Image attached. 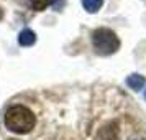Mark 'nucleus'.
Segmentation results:
<instances>
[{"instance_id":"nucleus-1","label":"nucleus","mask_w":146,"mask_h":140,"mask_svg":"<svg viewBox=\"0 0 146 140\" xmlns=\"http://www.w3.org/2000/svg\"><path fill=\"white\" fill-rule=\"evenodd\" d=\"M36 124L33 112L25 106H13L5 112V125L15 133H28Z\"/></svg>"},{"instance_id":"nucleus-2","label":"nucleus","mask_w":146,"mask_h":140,"mask_svg":"<svg viewBox=\"0 0 146 140\" xmlns=\"http://www.w3.org/2000/svg\"><path fill=\"white\" fill-rule=\"evenodd\" d=\"M92 45L100 54H112L120 48V40L110 28H97L92 33Z\"/></svg>"},{"instance_id":"nucleus-3","label":"nucleus","mask_w":146,"mask_h":140,"mask_svg":"<svg viewBox=\"0 0 146 140\" xmlns=\"http://www.w3.org/2000/svg\"><path fill=\"white\" fill-rule=\"evenodd\" d=\"M35 41H36V35H35L33 30L30 28H25L20 35H18V43L21 46H31Z\"/></svg>"},{"instance_id":"nucleus-4","label":"nucleus","mask_w":146,"mask_h":140,"mask_svg":"<svg viewBox=\"0 0 146 140\" xmlns=\"http://www.w3.org/2000/svg\"><path fill=\"white\" fill-rule=\"evenodd\" d=\"M126 84L131 87V89L138 91V89H141V87L146 84V79L141 76V74H131V76L126 79Z\"/></svg>"},{"instance_id":"nucleus-5","label":"nucleus","mask_w":146,"mask_h":140,"mask_svg":"<svg viewBox=\"0 0 146 140\" xmlns=\"http://www.w3.org/2000/svg\"><path fill=\"white\" fill-rule=\"evenodd\" d=\"M82 5L89 13H95L104 5V0H82Z\"/></svg>"},{"instance_id":"nucleus-6","label":"nucleus","mask_w":146,"mask_h":140,"mask_svg":"<svg viewBox=\"0 0 146 140\" xmlns=\"http://www.w3.org/2000/svg\"><path fill=\"white\" fill-rule=\"evenodd\" d=\"M28 2H30V5L33 7V10L41 12V10H44L49 3H53L54 0H28Z\"/></svg>"},{"instance_id":"nucleus-7","label":"nucleus","mask_w":146,"mask_h":140,"mask_svg":"<svg viewBox=\"0 0 146 140\" xmlns=\"http://www.w3.org/2000/svg\"><path fill=\"white\" fill-rule=\"evenodd\" d=\"M2 15H3V13H2V10H0V18H2Z\"/></svg>"}]
</instances>
